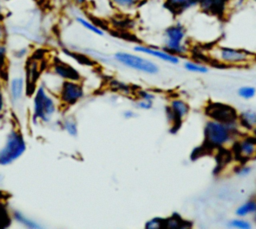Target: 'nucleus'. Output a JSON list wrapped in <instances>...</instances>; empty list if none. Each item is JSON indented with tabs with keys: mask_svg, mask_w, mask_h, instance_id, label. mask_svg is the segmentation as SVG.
Here are the masks:
<instances>
[{
	"mask_svg": "<svg viewBox=\"0 0 256 229\" xmlns=\"http://www.w3.org/2000/svg\"><path fill=\"white\" fill-rule=\"evenodd\" d=\"M204 55L208 60L225 67H245L256 61V54L248 50L218 44L207 47Z\"/></svg>",
	"mask_w": 256,
	"mask_h": 229,
	"instance_id": "1",
	"label": "nucleus"
},
{
	"mask_svg": "<svg viewBox=\"0 0 256 229\" xmlns=\"http://www.w3.org/2000/svg\"><path fill=\"white\" fill-rule=\"evenodd\" d=\"M241 128L238 120L231 122L208 120L204 127V142L210 148L225 147L238 137Z\"/></svg>",
	"mask_w": 256,
	"mask_h": 229,
	"instance_id": "2",
	"label": "nucleus"
},
{
	"mask_svg": "<svg viewBox=\"0 0 256 229\" xmlns=\"http://www.w3.org/2000/svg\"><path fill=\"white\" fill-rule=\"evenodd\" d=\"M163 49L178 57L188 53L186 29L181 23L172 24L164 30Z\"/></svg>",
	"mask_w": 256,
	"mask_h": 229,
	"instance_id": "3",
	"label": "nucleus"
},
{
	"mask_svg": "<svg viewBox=\"0 0 256 229\" xmlns=\"http://www.w3.org/2000/svg\"><path fill=\"white\" fill-rule=\"evenodd\" d=\"M113 57L118 64L141 73L154 75L159 72V67L155 62L137 52L135 54L126 51H118Z\"/></svg>",
	"mask_w": 256,
	"mask_h": 229,
	"instance_id": "4",
	"label": "nucleus"
},
{
	"mask_svg": "<svg viewBox=\"0 0 256 229\" xmlns=\"http://www.w3.org/2000/svg\"><path fill=\"white\" fill-rule=\"evenodd\" d=\"M26 142L22 134L17 130H11L0 149V165L6 166L20 158L26 150Z\"/></svg>",
	"mask_w": 256,
	"mask_h": 229,
	"instance_id": "5",
	"label": "nucleus"
},
{
	"mask_svg": "<svg viewBox=\"0 0 256 229\" xmlns=\"http://www.w3.org/2000/svg\"><path fill=\"white\" fill-rule=\"evenodd\" d=\"M57 107L54 99L46 92L43 86H39L33 98L32 118L44 123L49 122L56 113Z\"/></svg>",
	"mask_w": 256,
	"mask_h": 229,
	"instance_id": "6",
	"label": "nucleus"
},
{
	"mask_svg": "<svg viewBox=\"0 0 256 229\" xmlns=\"http://www.w3.org/2000/svg\"><path fill=\"white\" fill-rule=\"evenodd\" d=\"M189 110V105L184 100L179 98L171 100L170 105L167 107V117L172 124V127L174 128L172 131L173 133L177 132L182 120L188 115Z\"/></svg>",
	"mask_w": 256,
	"mask_h": 229,
	"instance_id": "7",
	"label": "nucleus"
},
{
	"mask_svg": "<svg viewBox=\"0 0 256 229\" xmlns=\"http://www.w3.org/2000/svg\"><path fill=\"white\" fill-rule=\"evenodd\" d=\"M59 96L65 105H74L84 97V89L77 81L65 80L60 88Z\"/></svg>",
	"mask_w": 256,
	"mask_h": 229,
	"instance_id": "8",
	"label": "nucleus"
},
{
	"mask_svg": "<svg viewBox=\"0 0 256 229\" xmlns=\"http://www.w3.org/2000/svg\"><path fill=\"white\" fill-rule=\"evenodd\" d=\"M206 114L213 120L220 122H231L238 120L237 111L226 104L222 103H210L206 107Z\"/></svg>",
	"mask_w": 256,
	"mask_h": 229,
	"instance_id": "9",
	"label": "nucleus"
},
{
	"mask_svg": "<svg viewBox=\"0 0 256 229\" xmlns=\"http://www.w3.org/2000/svg\"><path fill=\"white\" fill-rule=\"evenodd\" d=\"M133 50L139 54H144L150 57H153L155 59H158L160 61L169 63V64H178L180 61V57L173 55L171 53H169L168 51L150 45H142V44H138L135 45L133 47Z\"/></svg>",
	"mask_w": 256,
	"mask_h": 229,
	"instance_id": "10",
	"label": "nucleus"
},
{
	"mask_svg": "<svg viewBox=\"0 0 256 229\" xmlns=\"http://www.w3.org/2000/svg\"><path fill=\"white\" fill-rule=\"evenodd\" d=\"M235 153L242 161H248L256 157V137H242L235 142Z\"/></svg>",
	"mask_w": 256,
	"mask_h": 229,
	"instance_id": "11",
	"label": "nucleus"
},
{
	"mask_svg": "<svg viewBox=\"0 0 256 229\" xmlns=\"http://www.w3.org/2000/svg\"><path fill=\"white\" fill-rule=\"evenodd\" d=\"M200 1L201 0H165V6L169 11L177 15L199 5Z\"/></svg>",
	"mask_w": 256,
	"mask_h": 229,
	"instance_id": "12",
	"label": "nucleus"
},
{
	"mask_svg": "<svg viewBox=\"0 0 256 229\" xmlns=\"http://www.w3.org/2000/svg\"><path fill=\"white\" fill-rule=\"evenodd\" d=\"M53 71L56 75H58L59 77H61L62 79L65 80H73V81H77L80 77L79 73L70 65L66 64V63H62V62H58L54 64L53 67Z\"/></svg>",
	"mask_w": 256,
	"mask_h": 229,
	"instance_id": "13",
	"label": "nucleus"
},
{
	"mask_svg": "<svg viewBox=\"0 0 256 229\" xmlns=\"http://www.w3.org/2000/svg\"><path fill=\"white\" fill-rule=\"evenodd\" d=\"M25 91V81L22 77L16 76L10 80L9 93L13 102H18L22 99Z\"/></svg>",
	"mask_w": 256,
	"mask_h": 229,
	"instance_id": "14",
	"label": "nucleus"
},
{
	"mask_svg": "<svg viewBox=\"0 0 256 229\" xmlns=\"http://www.w3.org/2000/svg\"><path fill=\"white\" fill-rule=\"evenodd\" d=\"M226 0H201L199 7L202 11L209 14H220L224 11Z\"/></svg>",
	"mask_w": 256,
	"mask_h": 229,
	"instance_id": "15",
	"label": "nucleus"
},
{
	"mask_svg": "<svg viewBox=\"0 0 256 229\" xmlns=\"http://www.w3.org/2000/svg\"><path fill=\"white\" fill-rule=\"evenodd\" d=\"M238 121L242 128L252 130L256 128V112L252 110L242 111L238 115Z\"/></svg>",
	"mask_w": 256,
	"mask_h": 229,
	"instance_id": "16",
	"label": "nucleus"
},
{
	"mask_svg": "<svg viewBox=\"0 0 256 229\" xmlns=\"http://www.w3.org/2000/svg\"><path fill=\"white\" fill-rule=\"evenodd\" d=\"M113 7L121 12H129L141 5L144 0H109Z\"/></svg>",
	"mask_w": 256,
	"mask_h": 229,
	"instance_id": "17",
	"label": "nucleus"
},
{
	"mask_svg": "<svg viewBox=\"0 0 256 229\" xmlns=\"http://www.w3.org/2000/svg\"><path fill=\"white\" fill-rule=\"evenodd\" d=\"M75 20L80 26L85 28L87 31H89V32H91V33H93L97 36H104L105 33H104L103 29L101 27H99L98 25H96L94 22L90 21L89 19H87L83 16H77L75 18Z\"/></svg>",
	"mask_w": 256,
	"mask_h": 229,
	"instance_id": "18",
	"label": "nucleus"
},
{
	"mask_svg": "<svg viewBox=\"0 0 256 229\" xmlns=\"http://www.w3.org/2000/svg\"><path fill=\"white\" fill-rule=\"evenodd\" d=\"M255 211H256V201L249 200L241 204L240 206H238V208L235 211V214L238 217H245L249 214L255 213Z\"/></svg>",
	"mask_w": 256,
	"mask_h": 229,
	"instance_id": "19",
	"label": "nucleus"
},
{
	"mask_svg": "<svg viewBox=\"0 0 256 229\" xmlns=\"http://www.w3.org/2000/svg\"><path fill=\"white\" fill-rule=\"evenodd\" d=\"M13 217H14V219L18 223L24 225L25 227H28V228H40V225H38L36 221H34L31 218H29L28 216H26L21 211H18V210L14 211L13 212Z\"/></svg>",
	"mask_w": 256,
	"mask_h": 229,
	"instance_id": "20",
	"label": "nucleus"
},
{
	"mask_svg": "<svg viewBox=\"0 0 256 229\" xmlns=\"http://www.w3.org/2000/svg\"><path fill=\"white\" fill-rule=\"evenodd\" d=\"M184 68L193 73H200V74H205L208 72V67L205 66L202 63L196 62V61H186L184 63Z\"/></svg>",
	"mask_w": 256,
	"mask_h": 229,
	"instance_id": "21",
	"label": "nucleus"
},
{
	"mask_svg": "<svg viewBox=\"0 0 256 229\" xmlns=\"http://www.w3.org/2000/svg\"><path fill=\"white\" fill-rule=\"evenodd\" d=\"M62 127L70 136H73V137L77 136L78 127H77V123H76L75 119H73L71 117L65 118L62 122Z\"/></svg>",
	"mask_w": 256,
	"mask_h": 229,
	"instance_id": "22",
	"label": "nucleus"
},
{
	"mask_svg": "<svg viewBox=\"0 0 256 229\" xmlns=\"http://www.w3.org/2000/svg\"><path fill=\"white\" fill-rule=\"evenodd\" d=\"M227 225L230 228H236V229H250L252 227V225L250 224L249 221L241 219V217L229 221L227 223Z\"/></svg>",
	"mask_w": 256,
	"mask_h": 229,
	"instance_id": "23",
	"label": "nucleus"
},
{
	"mask_svg": "<svg viewBox=\"0 0 256 229\" xmlns=\"http://www.w3.org/2000/svg\"><path fill=\"white\" fill-rule=\"evenodd\" d=\"M256 94V89L252 86H243L241 88H239L238 90V95L243 98V99H251L255 96Z\"/></svg>",
	"mask_w": 256,
	"mask_h": 229,
	"instance_id": "24",
	"label": "nucleus"
},
{
	"mask_svg": "<svg viewBox=\"0 0 256 229\" xmlns=\"http://www.w3.org/2000/svg\"><path fill=\"white\" fill-rule=\"evenodd\" d=\"M145 227L149 228V229H158V228L165 227V219H162V218H159V217L153 218V219L146 222Z\"/></svg>",
	"mask_w": 256,
	"mask_h": 229,
	"instance_id": "25",
	"label": "nucleus"
},
{
	"mask_svg": "<svg viewBox=\"0 0 256 229\" xmlns=\"http://www.w3.org/2000/svg\"><path fill=\"white\" fill-rule=\"evenodd\" d=\"M7 62V48L5 45L0 44V71H2Z\"/></svg>",
	"mask_w": 256,
	"mask_h": 229,
	"instance_id": "26",
	"label": "nucleus"
},
{
	"mask_svg": "<svg viewBox=\"0 0 256 229\" xmlns=\"http://www.w3.org/2000/svg\"><path fill=\"white\" fill-rule=\"evenodd\" d=\"M137 107L139 109H143V110H149L152 108L153 106V101H150V100H144V99H140L138 102H137Z\"/></svg>",
	"mask_w": 256,
	"mask_h": 229,
	"instance_id": "27",
	"label": "nucleus"
},
{
	"mask_svg": "<svg viewBox=\"0 0 256 229\" xmlns=\"http://www.w3.org/2000/svg\"><path fill=\"white\" fill-rule=\"evenodd\" d=\"M138 96L140 99H144V100H150L153 101L155 99V95L149 91L146 90H140L138 92Z\"/></svg>",
	"mask_w": 256,
	"mask_h": 229,
	"instance_id": "28",
	"label": "nucleus"
},
{
	"mask_svg": "<svg viewBox=\"0 0 256 229\" xmlns=\"http://www.w3.org/2000/svg\"><path fill=\"white\" fill-rule=\"evenodd\" d=\"M250 172H251V167H249V166H241L236 171V174L238 176L244 177V176H247L248 174H250Z\"/></svg>",
	"mask_w": 256,
	"mask_h": 229,
	"instance_id": "29",
	"label": "nucleus"
},
{
	"mask_svg": "<svg viewBox=\"0 0 256 229\" xmlns=\"http://www.w3.org/2000/svg\"><path fill=\"white\" fill-rule=\"evenodd\" d=\"M26 54H27V49H26V48H22L21 50L19 49V50L15 53V56H16L17 58H22V57L26 56Z\"/></svg>",
	"mask_w": 256,
	"mask_h": 229,
	"instance_id": "30",
	"label": "nucleus"
},
{
	"mask_svg": "<svg viewBox=\"0 0 256 229\" xmlns=\"http://www.w3.org/2000/svg\"><path fill=\"white\" fill-rule=\"evenodd\" d=\"M4 37H5V30H4L3 24H2V22H1V20H0V44L3 42Z\"/></svg>",
	"mask_w": 256,
	"mask_h": 229,
	"instance_id": "31",
	"label": "nucleus"
},
{
	"mask_svg": "<svg viewBox=\"0 0 256 229\" xmlns=\"http://www.w3.org/2000/svg\"><path fill=\"white\" fill-rule=\"evenodd\" d=\"M3 107H4V97H3L2 89L0 88V113H1L2 110H3Z\"/></svg>",
	"mask_w": 256,
	"mask_h": 229,
	"instance_id": "32",
	"label": "nucleus"
},
{
	"mask_svg": "<svg viewBox=\"0 0 256 229\" xmlns=\"http://www.w3.org/2000/svg\"><path fill=\"white\" fill-rule=\"evenodd\" d=\"M123 115H124V117H125V118L130 119V118H132L135 114H134V112H133V111H131V110H126V111L123 113Z\"/></svg>",
	"mask_w": 256,
	"mask_h": 229,
	"instance_id": "33",
	"label": "nucleus"
},
{
	"mask_svg": "<svg viewBox=\"0 0 256 229\" xmlns=\"http://www.w3.org/2000/svg\"><path fill=\"white\" fill-rule=\"evenodd\" d=\"M73 2L78 6H84L87 3V0H73Z\"/></svg>",
	"mask_w": 256,
	"mask_h": 229,
	"instance_id": "34",
	"label": "nucleus"
},
{
	"mask_svg": "<svg viewBox=\"0 0 256 229\" xmlns=\"http://www.w3.org/2000/svg\"><path fill=\"white\" fill-rule=\"evenodd\" d=\"M4 13V6H3V0H0V17Z\"/></svg>",
	"mask_w": 256,
	"mask_h": 229,
	"instance_id": "35",
	"label": "nucleus"
},
{
	"mask_svg": "<svg viewBox=\"0 0 256 229\" xmlns=\"http://www.w3.org/2000/svg\"><path fill=\"white\" fill-rule=\"evenodd\" d=\"M254 220H255V222H256V211H255V213H254Z\"/></svg>",
	"mask_w": 256,
	"mask_h": 229,
	"instance_id": "36",
	"label": "nucleus"
},
{
	"mask_svg": "<svg viewBox=\"0 0 256 229\" xmlns=\"http://www.w3.org/2000/svg\"><path fill=\"white\" fill-rule=\"evenodd\" d=\"M3 1H10V0H3Z\"/></svg>",
	"mask_w": 256,
	"mask_h": 229,
	"instance_id": "37",
	"label": "nucleus"
}]
</instances>
